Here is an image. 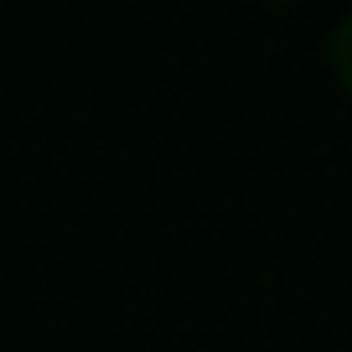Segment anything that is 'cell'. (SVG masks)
I'll return each mask as SVG.
<instances>
[{"mask_svg":"<svg viewBox=\"0 0 352 352\" xmlns=\"http://www.w3.org/2000/svg\"><path fill=\"white\" fill-rule=\"evenodd\" d=\"M331 67H337V78L352 94V11H347V21L337 26V36H331Z\"/></svg>","mask_w":352,"mask_h":352,"instance_id":"cell-1","label":"cell"}]
</instances>
